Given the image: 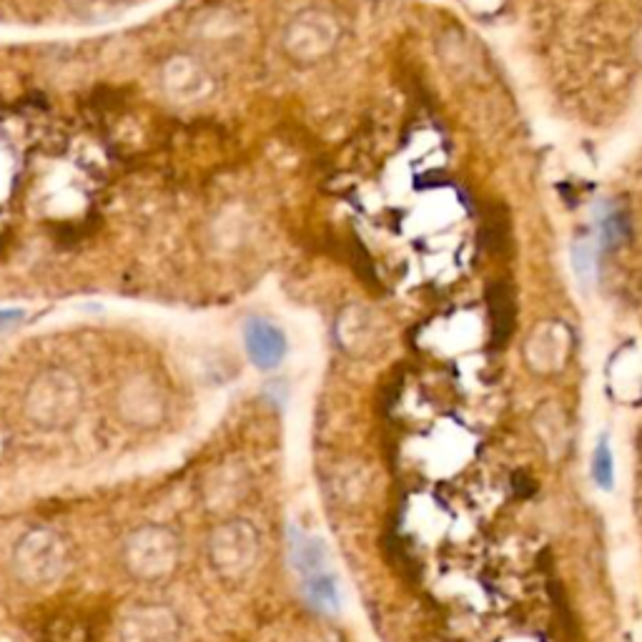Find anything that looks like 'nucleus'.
Instances as JSON below:
<instances>
[{"label": "nucleus", "mask_w": 642, "mask_h": 642, "mask_svg": "<svg viewBox=\"0 0 642 642\" xmlns=\"http://www.w3.org/2000/svg\"><path fill=\"white\" fill-rule=\"evenodd\" d=\"M63 557H66V552H63L61 540L53 532H28L16 547L18 577H23L31 585L53 582L61 575Z\"/></svg>", "instance_id": "f257e3e1"}, {"label": "nucleus", "mask_w": 642, "mask_h": 642, "mask_svg": "<svg viewBox=\"0 0 642 642\" xmlns=\"http://www.w3.org/2000/svg\"><path fill=\"white\" fill-rule=\"evenodd\" d=\"M174 537L166 530H143L128 542V565L141 577H161L174 565Z\"/></svg>", "instance_id": "f03ea898"}, {"label": "nucleus", "mask_w": 642, "mask_h": 642, "mask_svg": "<svg viewBox=\"0 0 642 642\" xmlns=\"http://www.w3.org/2000/svg\"><path fill=\"white\" fill-rule=\"evenodd\" d=\"M246 354L261 372H271L286 357V337L276 324L266 319H249L244 327Z\"/></svg>", "instance_id": "7ed1b4c3"}, {"label": "nucleus", "mask_w": 642, "mask_h": 642, "mask_svg": "<svg viewBox=\"0 0 642 642\" xmlns=\"http://www.w3.org/2000/svg\"><path fill=\"white\" fill-rule=\"evenodd\" d=\"M123 642H171V615L166 610H141L126 620Z\"/></svg>", "instance_id": "20e7f679"}, {"label": "nucleus", "mask_w": 642, "mask_h": 642, "mask_svg": "<svg viewBox=\"0 0 642 642\" xmlns=\"http://www.w3.org/2000/svg\"><path fill=\"white\" fill-rule=\"evenodd\" d=\"M53 392H56V374L43 379L36 397H38V409H41V419H46L48 422V417H53V424H58V419L71 417L73 414V407H76V389H73V384L68 382L66 387L61 389V394H53Z\"/></svg>", "instance_id": "39448f33"}, {"label": "nucleus", "mask_w": 642, "mask_h": 642, "mask_svg": "<svg viewBox=\"0 0 642 642\" xmlns=\"http://www.w3.org/2000/svg\"><path fill=\"white\" fill-rule=\"evenodd\" d=\"M304 580L306 600L319 610H337L339 607V590H337V577L329 575L327 570L314 572V575L301 577Z\"/></svg>", "instance_id": "423d86ee"}, {"label": "nucleus", "mask_w": 642, "mask_h": 642, "mask_svg": "<svg viewBox=\"0 0 642 642\" xmlns=\"http://www.w3.org/2000/svg\"><path fill=\"white\" fill-rule=\"evenodd\" d=\"M590 474L600 490L612 492V487H615V457H612V449L610 444H607V439H600L595 452H592Z\"/></svg>", "instance_id": "0eeeda50"}]
</instances>
